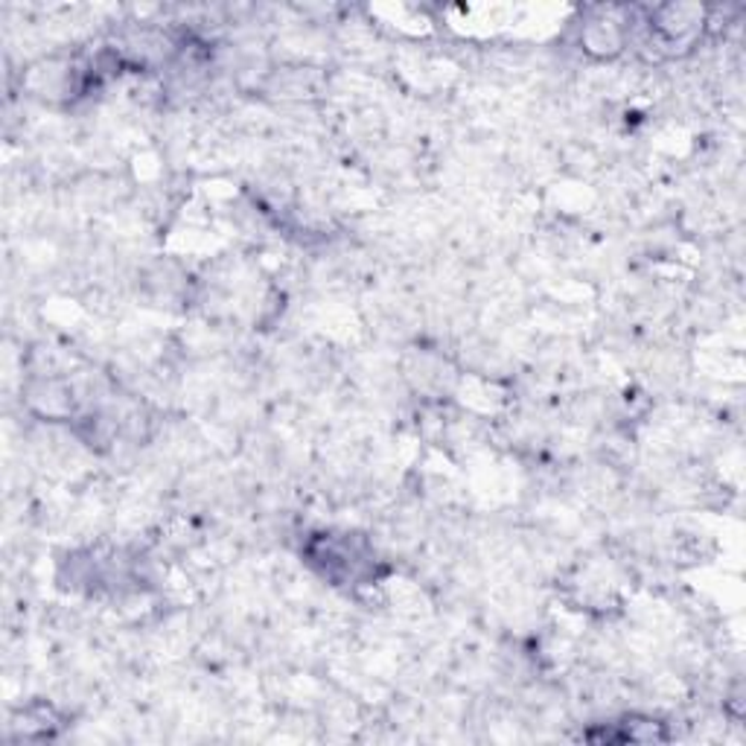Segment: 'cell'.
<instances>
[{"mask_svg": "<svg viewBox=\"0 0 746 746\" xmlns=\"http://www.w3.org/2000/svg\"><path fill=\"white\" fill-rule=\"evenodd\" d=\"M700 27L702 10H694V7H665V10H657L653 24H650V29L657 33L659 41L665 47L692 41Z\"/></svg>", "mask_w": 746, "mask_h": 746, "instance_id": "6da1fadb", "label": "cell"}, {"mask_svg": "<svg viewBox=\"0 0 746 746\" xmlns=\"http://www.w3.org/2000/svg\"><path fill=\"white\" fill-rule=\"evenodd\" d=\"M621 45H624V29H621V21L612 19L610 10H603L598 19H592L586 24L584 33V47L592 50L598 56H612L619 53Z\"/></svg>", "mask_w": 746, "mask_h": 746, "instance_id": "7a4b0ae2", "label": "cell"}]
</instances>
